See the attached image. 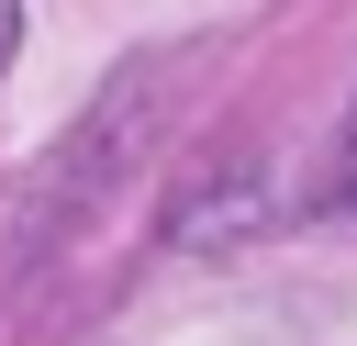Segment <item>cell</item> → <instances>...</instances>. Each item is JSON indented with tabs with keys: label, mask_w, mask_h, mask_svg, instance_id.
Here are the masks:
<instances>
[{
	"label": "cell",
	"mask_w": 357,
	"mask_h": 346,
	"mask_svg": "<svg viewBox=\"0 0 357 346\" xmlns=\"http://www.w3.org/2000/svg\"><path fill=\"white\" fill-rule=\"evenodd\" d=\"M11 45H22V0H0V67H11Z\"/></svg>",
	"instance_id": "obj_2"
},
{
	"label": "cell",
	"mask_w": 357,
	"mask_h": 346,
	"mask_svg": "<svg viewBox=\"0 0 357 346\" xmlns=\"http://www.w3.org/2000/svg\"><path fill=\"white\" fill-rule=\"evenodd\" d=\"M335 212H357V112H346V156H335Z\"/></svg>",
	"instance_id": "obj_1"
}]
</instances>
